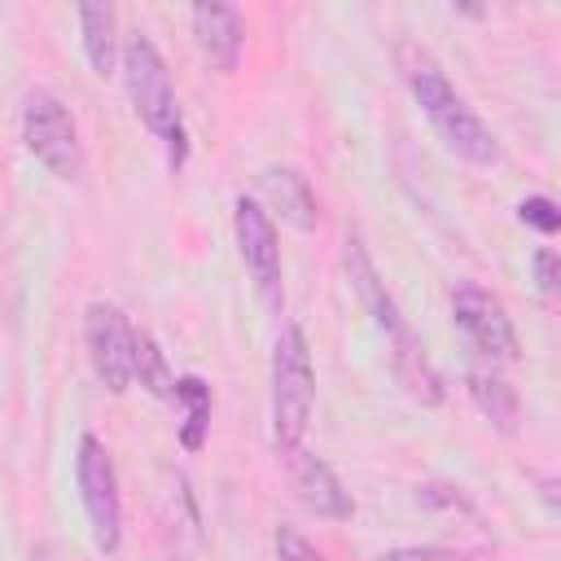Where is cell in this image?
I'll list each match as a JSON object with an SVG mask.
<instances>
[{"mask_svg": "<svg viewBox=\"0 0 561 561\" xmlns=\"http://www.w3.org/2000/svg\"><path fill=\"white\" fill-rule=\"evenodd\" d=\"M399 66H403V79H408L412 96L421 101L425 118L434 123L438 140H443L456 158H465V162H473V167H491V162L500 158V140H495V131L465 105V96L447 83L443 66H438L425 48H416V44H403V48H399Z\"/></svg>", "mask_w": 561, "mask_h": 561, "instance_id": "obj_1", "label": "cell"}, {"mask_svg": "<svg viewBox=\"0 0 561 561\" xmlns=\"http://www.w3.org/2000/svg\"><path fill=\"white\" fill-rule=\"evenodd\" d=\"M316 408V368L302 324H280L272 346V443L276 451H298Z\"/></svg>", "mask_w": 561, "mask_h": 561, "instance_id": "obj_2", "label": "cell"}, {"mask_svg": "<svg viewBox=\"0 0 561 561\" xmlns=\"http://www.w3.org/2000/svg\"><path fill=\"white\" fill-rule=\"evenodd\" d=\"M22 140L26 149L57 175V180H79L83 175V140L79 123L66 110V101L48 88H31L22 101Z\"/></svg>", "mask_w": 561, "mask_h": 561, "instance_id": "obj_3", "label": "cell"}, {"mask_svg": "<svg viewBox=\"0 0 561 561\" xmlns=\"http://www.w3.org/2000/svg\"><path fill=\"white\" fill-rule=\"evenodd\" d=\"M123 83H127L136 118L153 136H167V131L180 127V101H175L171 70H167L162 53L153 48V39L145 31H131L127 44H123Z\"/></svg>", "mask_w": 561, "mask_h": 561, "instance_id": "obj_4", "label": "cell"}, {"mask_svg": "<svg viewBox=\"0 0 561 561\" xmlns=\"http://www.w3.org/2000/svg\"><path fill=\"white\" fill-rule=\"evenodd\" d=\"M75 478H79V500H83V513H88L92 548L101 557H114L118 543H123V500H118L114 460H110V451H105V443L96 434H83L79 438Z\"/></svg>", "mask_w": 561, "mask_h": 561, "instance_id": "obj_5", "label": "cell"}, {"mask_svg": "<svg viewBox=\"0 0 561 561\" xmlns=\"http://www.w3.org/2000/svg\"><path fill=\"white\" fill-rule=\"evenodd\" d=\"M451 320L460 329V337L486 359V364H513L522 355L517 346V329L508 320V307L500 302V294L465 280L451 289Z\"/></svg>", "mask_w": 561, "mask_h": 561, "instance_id": "obj_6", "label": "cell"}, {"mask_svg": "<svg viewBox=\"0 0 561 561\" xmlns=\"http://www.w3.org/2000/svg\"><path fill=\"white\" fill-rule=\"evenodd\" d=\"M232 228H237V250L245 259V272L254 276V289L259 298L280 311L285 302V285H280V237H276V224L272 215L254 202V197H237L232 202Z\"/></svg>", "mask_w": 561, "mask_h": 561, "instance_id": "obj_7", "label": "cell"}, {"mask_svg": "<svg viewBox=\"0 0 561 561\" xmlns=\"http://www.w3.org/2000/svg\"><path fill=\"white\" fill-rule=\"evenodd\" d=\"M83 342L96 381L110 394H123L131 386V346H136V329L127 324V316L114 302H92L83 311Z\"/></svg>", "mask_w": 561, "mask_h": 561, "instance_id": "obj_8", "label": "cell"}, {"mask_svg": "<svg viewBox=\"0 0 561 561\" xmlns=\"http://www.w3.org/2000/svg\"><path fill=\"white\" fill-rule=\"evenodd\" d=\"M188 22H193V39L202 48V57L215 66V70H237L241 61V48H245V22L232 4L224 0H202L188 9Z\"/></svg>", "mask_w": 561, "mask_h": 561, "instance_id": "obj_9", "label": "cell"}, {"mask_svg": "<svg viewBox=\"0 0 561 561\" xmlns=\"http://www.w3.org/2000/svg\"><path fill=\"white\" fill-rule=\"evenodd\" d=\"M289 482L302 500V508H311L316 517H329V522H351L355 517V500L346 495V486L337 482V473L311 456V451H289Z\"/></svg>", "mask_w": 561, "mask_h": 561, "instance_id": "obj_10", "label": "cell"}, {"mask_svg": "<svg viewBox=\"0 0 561 561\" xmlns=\"http://www.w3.org/2000/svg\"><path fill=\"white\" fill-rule=\"evenodd\" d=\"M342 263H346V280H351L355 298L364 302V311H368V316H373L390 337H394V333H403V329H408V320H403L399 302L386 294V280L377 276V267H373V259H368V250H364V241H359V237H346Z\"/></svg>", "mask_w": 561, "mask_h": 561, "instance_id": "obj_11", "label": "cell"}, {"mask_svg": "<svg viewBox=\"0 0 561 561\" xmlns=\"http://www.w3.org/2000/svg\"><path fill=\"white\" fill-rule=\"evenodd\" d=\"M259 193L272 202V210L285 224H294L302 232H311L320 224V202H316V193H311V184L298 167H267L259 175Z\"/></svg>", "mask_w": 561, "mask_h": 561, "instance_id": "obj_12", "label": "cell"}, {"mask_svg": "<svg viewBox=\"0 0 561 561\" xmlns=\"http://www.w3.org/2000/svg\"><path fill=\"white\" fill-rule=\"evenodd\" d=\"M390 342H394V377H399L403 394H408L412 403H421V408H438V403H443V377H438V368L430 364L425 342H421L412 329L394 333Z\"/></svg>", "mask_w": 561, "mask_h": 561, "instance_id": "obj_13", "label": "cell"}, {"mask_svg": "<svg viewBox=\"0 0 561 561\" xmlns=\"http://www.w3.org/2000/svg\"><path fill=\"white\" fill-rule=\"evenodd\" d=\"M465 386H469V399L478 403V412H482L500 434H517L522 399H517V390L508 386V377H504L495 364H473V368L465 373Z\"/></svg>", "mask_w": 561, "mask_h": 561, "instance_id": "obj_14", "label": "cell"}, {"mask_svg": "<svg viewBox=\"0 0 561 561\" xmlns=\"http://www.w3.org/2000/svg\"><path fill=\"white\" fill-rule=\"evenodd\" d=\"M175 403L184 408V421H180V447L184 451H202L206 434H210V412H215V399H210V386L193 373L175 377Z\"/></svg>", "mask_w": 561, "mask_h": 561, "instance_id": "obj_15", "label": "cell"}, {"mask_svg": "<svg viewBox=\"0 0 561 561\" xmlns=\"http://www.w3.org/2000/svg\"><path fill=\"white\" fill-rule=\"evenodd\" d=\"M79 31H83V53H88V66L96 75H110L114 70V57H118V35H114V9L110 4H79Z\"/></svg>", "mask_w": 561, "mask_h": 561, "instance_id": "obj_16", "label": "cell"}, {"mask_svg": "<svg viewBox=\"0 0 561 561\" xmlns=\"http://www.w3.org/2000/svg\"><path fill=\"white\" fill-rule=\"evenodd\" d=\"M131 381H140L153 399H175V373H171L162 346L153 342V333H136V346H131Z\"/></svg>", "mask_w": 561, "mask_h": 561, "instance_id": "obj_17", "label": "cell"}, {"mask_svg": "<svg viewBox=\"0 0 561 561\" xmlns=\"http://www.w3.org/2000/svg\"><path fill=\"white\" fill-rule=\"evenodd\" d=\"M517 219H522L526 228L543 232V237H552V232L561 228V210H557V202H552V197H543V193H535V197H522V206H517Z\"/></svg>", "mask_w": 561, "mask_h": 561, "instance_id": "obj_18", "label": "cell"}, {"mask_svg": "<svg viewBox=\"0 0 561 561\" xmlns=\"http://www.w3.org/2000/svg\"><path fill=\"white\" fill-rule=\"evenodd\" d=\"M377 561H478V557L456 552V548H434V543H425V548H390V552H381Z\"/></svg>", "mask_w": 561, "mask_h": 561, "instance_id": "obj_19", "label": "cell"}, {"mask_svg": "<svg viewBox=\"0 0 561 561\" xmlns=\"http://www.w3.org/2000/svg\"><path fill=\"white\" fill-rule=\"evenodd\" d=\"M276 561H324V557H320L294 526H280V530H276Z\"/></svg>", "mask_w": 561, "mask_h": 561, "instance_id": "obj_20", "label": "cell"}, {"mask_svg": "<svg viewBox=\"0 0 561 561\" xmlns=\"http://www.w3.org/2000/svg\"><path fill=\"white\" fill-rule=\"evenodd\" d=\"M535 289L543 298L557 294V254L552 250H535Z\"/></svg>", "mask_w": 561, "mask_h": 561, "instance_id": "obj_21", "label": "cell"}, {"mask_svg": "<svg viewBox=\"0 0 561 561\" xmlns=\"http://www.w3.org/2000/svg\"><path fill=\"white\" fill-rule=\"evenodd\" d=\"M162 140H167V162H171V171H180V167H184V158H188V140H184V123H180L175 131H167Z\"/></svg>", "mask_w": 561, "mask_h": 561, "instance_id": "obj_22", "label": "cell"}]
</instances>
